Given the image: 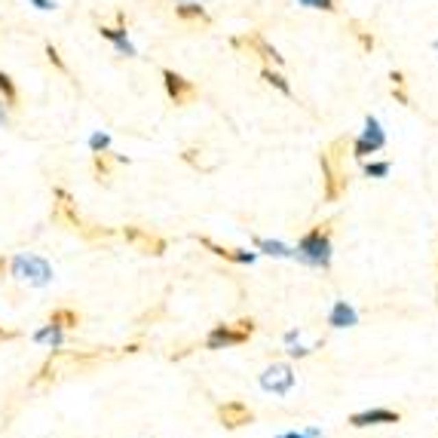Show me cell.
<instances>
[{
    "label": "cell",
    "instance_id": "cell-19",
    "mask_svg": "<svg viewBox=\"0 0 438 438\" xmlns=\"http://www.w3.org/2000/svg\"><path fill=\"white\" fill-rule=\"evenodd\" d=\"M49 322L58 325V328H74V325H80V316H77L74 310H52Z\"/></svg>",
    "mask_w": 438,
    "mask_h": 438
},
{
    "label": "cell",
    "instance_id": "cell-33",
    "mask_svg": "<svg viewBox=\"0 0 438 438\" xmlns=\"http://www.w3.org/2000/svg\"><path fill=\"white\" fill-rule=\"evenodd\" d=\"M178 3H184V0H178ZM196 3H199V0H196Z\"/></svg>",
    "mask_w": 438,
    "mask_h": 438
},
{
    "label": "cell",
    "instance_id": "cell-13",
    "mask_svg": "<svg viewBox=\"0 0 438 438\" xmlns=\"http://www.w3.org/2000/svg\"><path fill=\"white\" fill-rule=\"evenodd\" d=\"M362 138L368 141L371 147H374V154H377V150L387 147V132H383V126H380V120H377V117H368V120H365Z\"/></svg>",
    "mask_w": 438,
    "mask_h": 438
},
{
    "label": "cell",
    "instance_id": "cell-5",
    "mask_svg": "<svg viewBox=\"0 0 438 438\" xmlns=\"http://www.w3.org/2000/svg\"><path fill=\"white\" fill-rule=\"evenodd\" d=\"M162 83H166V95L172 98L178 108H187V104H193L196 98H199V86H196L193 80H187V77H181L178 71H172V68L162 71Z\"/></svg>",
    "mask_w": 438,
    "mask_h": 438
},
{
    "label": "cell",
    "instance_id": "cell-28",
    "mask_svg": "<svg viewBox=\"0 0 438 438\" xmlns=\"http://www.w3.org/2000/svg\"><path fill=\"white\" fill-rule=\"evenodd\" d=\"M37 10H56V0H31Z\"/></svg>",
    "mask_w": 438,
    "mask_h": 438
},
{
    "label": "cell",
    "instance_id": "cell-7",
    "mask_svg": "<svg viewBox=\"0 0 438 438\" xmlns=\"http://www.w3.org/2000/svg\"><path fill=\"white\" fill-rule=\"evenodd\" d=\"M233 47H236V49H248V52H254V56L264 58L267 64H270V62H273V64H282V62H285V58L279 56V49L273 47V43L267 40L264 34H258V31H248L245 37H233Z\"/></svg>",
    "mask_w": 438,
    "mask_h": 438
},
{
    "label": "cell",
    "instance_id": "cell-27",
    "mask_svg": "<svg viewBox=\"0 0 438 438\" xmlns=\"http://www.w3.org/2000/svg\"><path fill=\"white\" fill-rule=\"evenodd\" d=\"M365 175H368V178H387L389 162H365Z\"/></svg>",
    "mask_w": 438,
    "mask_h": 438
},
{
    "label": "cell",
    "instance_id": "cell-23",
    "mask_svg": "<svg viewBox=\"0 0 438 438\" xmlns=\"http://www.w3.org/2000/svg\"><path fill=\"white\" fill-rule=\"evenodd\" d=\"M350 28H352V37H356V40H358V47H362L365 52H371V49H374V34H371V31H365L358 22H352Z\"/></svg>",
    "mask_w": 438,
    "mask_h": 438
},
{
    "label": "cell",
    "instance_id": "cell-3",
    "mask_svg": "<svg viewBox=\"0 0 438 438\" xmlns=\"http://www.w3.org/2000/svg\"><path fill=\"white\" fill-rule=\"evenodd\" d=\"M10 270H12V276H16V279L34 285V289H47L52 279H56L49 260L37 258V254H16V258L10 260Z\"/></svg>",
    "mask_w": 438,
    "mask_h": 438
},
{
    "label": "cell",
    "instance_id": "cell-2",
    "mask_svg": "<svg viewBox=\"0 0 438 438\" xmlns=\"http://www.w3.org/2000/svg\"><path fill=\"white\" fill-rule=\"evenodd\" d=\"M297 260L306 267H328L331 264V221L316 224L306 230L297 243Z\"/></svg>",
    "mask_w": 438,
    "mask_h": 438
},
{
    "label": "cell",
    "instance_id": "cell-30",
    "mask_svg": "<svg viewBox=\"0 0 438 438\" xmlns=\"http://www.w3.org/2000/svg\"><path fill=\"white\" fill-rule=\"evenodd\" d=\"M279 438H306V435H297V433H282Z\"/></svg>",
    "mask_w": 438,
    "mask_h": 438
},
{
    "label": "cell",
    "instance_id": "cell-29",
    "mask_svg": "<svg viewBox=\"0 0 438 438\" xmlns=\"http://www.w3.org/2000/svg\"><path fill=\"white\" fill-rule=\"evenodd\" d=\"M10 123V117H6V108H3V98H0V126H6Z\"/></svg>",
    "mask_w": 438,
    "mask_h": 438
},
{
    "label": "cell",
    "instance_id": "cell-18",
    "mask_svg": "<svg viewBox=\"0 0 438 438\" xmlns=\"http://www.w3.org/2000/svg\"><path fill=\"white\" fill-rule=\"evenodd\" d=\"M0 98H3L10 108H16V104H19V89H16V83H12V77L3 74V71H0Z\"/></svg>",
    "mask_w": 438,
    "mask_h": 438
},
{
    "label": "cell",
    "instance_id": "cell-15",
    "mask_svg": "<svg viewBox=\"0 0 438 438\" xmlns=\"http://www.w3.org/2000/svg\"><path fill=\"white\" fill-rule=\"evenodd\" d=\"M331 325L334 328H346V325H356V310H352L346 300H337L334 310H331Z\"/></svg>",
    "mask_w": 438,
    "mask_h": 438
},
{
    "label": "cell",
    "instance_id": "cell-6",
    "mask_svg": "<svg viewBox=\"0 0 438 438\" xmlns=\"http://www.w3.org/2000/svg\"><path fill=\"white\" fill-rule=\"evenodd\" d=\"M291 387H294V371H291V365H285V362L270 365V368L260 374V389H264V392H273V396H289Z\"/></svg>",
    "mask_w": 438,
    "mask_h": 438
},
{
    "label": "cell",
    "instance_id": "cell-26",
    "mask_svg": "<svg viewBox=\"0 0 438 438\" xmlns=\"http://www.w3.org/2000/svg\"><path fill=\"white\" fill-rule=\"evenodd\" d=\"M108 147H110V135L108 132H95L93 138H89V150H93V154H104Z\"/></svg>",
    "mask_w": 438,
    "mask_h": 438
},
{
    "label": "cell",
    "instance_id": "cell-16",
    "mask_svg": "<svg viewBox=\"0 0 438 438\" xmlns=\"http://www.w3.org/2000/svg\"><path fill=\"white\" fill-rule=\"evenodd\" d=\"M98 34L104 37V40H110V43H120V40H126V12H117V28H108V25H101L98 28Z\"/></svg>",
    "mask_w": 438,
    "mask_h": 438
},
{
    "label": "cell",
    "instance_id": "cell-17",
    "mask_svg": "<svg viewBox=\"0 0 438 438\" xmlns=\"http://www.w3.org/2000/svg\"><path fill=\"white\" fill-rule=\"evenodd\" d=\"M64 328H58V325H47V328H40V331H34V343H49V346H62V341H64V334H62Z\"/></svg>",
    "mask_w": 438,
    "mask_h": 438
},
{
    "label": "cell",
    "instance_id": "cell-4",
    "mask_svg": "<svg viewBox=\"0 0 438 438\" xmlns=\"http://www.w3.org/2000/svg\"><path fill=\"white\" fill-rule=\"evenodd\" d=\"M252 334H254V322H252V319H243V322H236V325H218V328L208 331L206 346H208V350H224V346L245 343Z\"/></svg>",
    "mask_w": 438,
    "mask_h": 438
},
{
    "label": "cell",
    "instance_id": "cell-21",
    "mask_svg": "<svg viewBox=\"0 0 438 438\" xmlns=\"http://www.w3.org/2000/svg\"><path fill=\"white\" fill-rule=\"evenodd\" d=\"M254 245H258L260 252L273 254V258H289V254H291V248L282 245V243H276V239H254Z\"/></svg>",
    "mask_w": 438,
    "mask_h": 438
},
{
    "label": "cell",
    "instance_id": "cell-22",
    "mask_svg": "<svg viewBox=\"0 0 438 438\" xmlns=\"http://www.w3.org/2000/svg\"><path fill=\"white\" fill-rule=\"evenodd\" d=\"M389 80H392V95L398 98V104H404V108H408L411 98H408V93H404V74H402V71H392Z\"/></svg>",
    "mask_w": 438,
    "mask_h": 438
},
{
    "label": "cell",
    "instance_id": "cell-8",
    "mask_svg": "<svg viewBox=\"0 0 438 438\" xmlns=\"http://www.w3.org/2000/svg\"><path fill=\"white\" fill-rule=\"evenodd\" d=\"M175 19L187 28H208L212 25V16L206 12V6H199L196 0H184V3L175 6Z\"/></svg>",
    "mask_w": 438,
    "mask_h": 438
},
{
    "label": "cell",
    "instance_id": "cell-24",
    "mask_svg": "<svg viewBox=\"0 0 438 438\" xmlns=\"http://www.w3.org/2000/svg\"><path fill=\"white\" fill-rule=\"evenodd\" d=\"M304 10H325V12H337V0H297Z\"/></svg>",
    "mask_w": 438,
    "mask_h": 438
},
{
    "label": "cell",
    "instance_id": "cell-1",
    "mask_svg": "<svg viewBox=\"0 0 438 438\" xmlns=\"http://www.w3.org/2000/svg\"><path fill=\"white\" fill-rule=\"evenodd\" d=\"M343 150H346V138H337L334 145H331L328 150H322V156H319V166H322V181H325V199H328V202L341 199V196L346 193V184H350L346 172L341 169Z\"/></svg>",
    "mask_w": 438,
    "mask_h": 438
},
{
    "label": "cell",
    "instance_id": "cell-9",
    "mask_svg": "<svg viewBox=\"0 0 438 438\" xmlns=\"http://www.w3.org/2000/svg\"><path fill=\"white\" fill-rule=\"evenodd\" d=\"M123 236H126V243L141 248L145 254H162V252H166V239L154 236V233L141 230V227H123Z\"/></svg>",
    "mask_w": 438,
    "mask_h": 438
},
{
    "label": "cell",
    "instance_id": "cell-10",
    "mask_svg": "<svg viewBox=\"0 0 438 438\" xmlns=\"http://www.w3.org/2000/svg\"><path fill=\"white\" fill-rule=\"evenodd\" d=\"M402 414L398 411H389V408H371V411H362V414H352L350 417V426L362 429V426H380V423H398Z\"/></svg>",
    "mask_w": 438,
    "mask_h": 438
},
{
    "label": "cell",
    "instance_id": "cell-20",
    "mask_svg": "<svg viewBox=\"0 0 438 438\" xmlns=\"http://www.w3.org/2000/svg\"><path fill=\"white\" fill-rule=\"evenodd\" d=\"M260 77H264V80L270 83V86H276V89H279V93H282V95H291V86H289V80H285V77L279 74V71H273L270 64H267V68L260 71Z\"/></svg>",
    "mask_w": 438,
    "mask_h": 438
},
{
    "label": "cell",
    "instance_id": "cell-14",
    "mask_svg": "<svg viewBox=\"0 0 438 438\" xmlns=\"http://www.w3.org/2000/svg\"><path fill=\"white\" fill-rule=\"evenodd\" d=\"M114 162H129V160H126V156H110L108 150H104V154H93V172H95V178L98 181H108Z\"/></svg>",
    "mask_w": 438,
    "mask_h": 438
},
{
    "label": "cell",
    "instance_id": "cell-12",
    "mask_svg": "<svg viewBox=\"0 0 438 438\" xmlns=\"http://www.w3.org/2000/svg\"><path fill=\"white\" fill-rule=\"evenodd\" d=\"M199 245H206L212 254H218V258H224V260H233V264H254V258L258 254L254 252H239V248H224V245H218V243H212L208 236H199Z\"/></svg>",
    "mask_w": 438,
    "mask_h": 438
},
{
    "label": "cell",
    "instance_id": "cell-31",
    "mask_svg": "<svg viewBox=\"0 0 438 438\" xmlns=\"http://www.w3.org/2000/svg\"><path fill=\"white\" fill-rule=\"evenodd\" d=\"M6 267H10V264H6V260L0 258V276H3V270H6Z\"/></svg>",
    "mask_w": 438,
    "mask_h": 438
},
{
    "label": "cell",
    "instance_id": "cell-25",
    "mask_svg": "<svg viewBox=\"0 0 438 438\" xmlns=\"http://www.w3.org/2000/svg\"><path fill=\"white\" fill-rule=\"evenodd\" d=\"M47 58H49V64L58 71V74H68V64H64V58H62V52H58L52 43H47Z\"/></svg>",
    "mask_w": 438,
    "mask_h": 438
},
{
    "label": "cell",
    "instance_id": "cell-32",
    "mask_svg": "<svg viewBox=\"0 0 438 438\" xmlns=\"http://www.w3.org/2000/svg\"><path fill=\"white\" fill-rule=\"evenodd\" d=\"M433 47H435V52H438V37H435V40H433Z\"/></svg>",
    "mask_w": 438,
    "mask_h": 438
},
{
    "label": "cell",
    "instance_id": "cell-11",
    "mask_svg": "<svg viewBox=\"0 0 438 438\" xmlns=\"http://www.w3.org/2000/svg\"><path fill=\"white\" fill-rule=\"evenodd\" d=\"M218 420L224 423L227 429H239V426H245V423H252L254 414L245 408L243 402H227V404H221V408H218Z\"/></svg>",
    "mask_w": 438,
    "mask_h": 438
}]
</instances>
